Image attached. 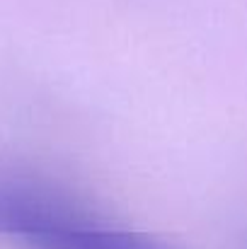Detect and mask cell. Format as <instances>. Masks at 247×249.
<instances>
[{
	"mask_svg": "<svg viewBox=\"0 0 247 249\" xmlns=\"http://www.w3.org/2000/svg\"><path fill=\"white\" fill-rule=\"evenodd\" d=\"M0 240L19 249H167L73 194L22 174H0Z\"/></svg>",
	"mask_w": 247,
	"mask_h": 249,
	"instance_id": "obj_1",
	"label": "cell"
}]
</instances>
